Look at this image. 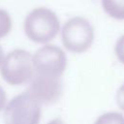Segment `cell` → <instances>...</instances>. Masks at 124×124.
<instances>
[{
	"label": "cell",
	"mask_w": 124,
	"mask_h": 124,
	"mask_svg": "<svg viewBox=\"0 0 124 124\" xmlns=\"http://www.w3.org/2000/svg\"><path fill=\"white\" fill-rule=\"evenodd\" d=\"M67 65L65 52L58 46L46 45L41 47L33 56L35 74L60 78Z\"/></svg>",
	"instance_id": "5"
},
{
	"label": "cell",
	"mask_w": 124,
	"mask_h": 124,
	"mask_svg": "<svg viewBox=\"0 0 124 124\" xmlns=\"http://www.w3.org/2000/svg\"><path fill=\"white\" fill-rule=\"evenodd\" d=\"M41 117V104L28 92L12 99L5 108V120L12 124H36Z\"/></svg>",
	"instance_id": "4"
},
{
	"label": "cell",
	"mask_w": 124,
	"mask_h": 124,
	"mask_svg": "<svg viewBox=\"0 0 124 124\" xmlns=\"http://www.w3.org/2000/svg\"><path fill=\"white\" fill-rule=\"evenodd\" d=\"M60 22L57 16L46 8L33 10L25 18L24 31L33 42L44 44L54 39L59 32Z\"/></svg>",
	"instance_id": "1"
},
{
	"label": "cell",
	"mask_w": 124,
	"mask_h": 124,
	"mask_svg": "<svg viewBox=\"0 0 124 124\" xmlns=\"http://www.w3.org/2000/svg\"><path fill=\"white\" fill-rule=\"evenodd\" d=\"M12 29V20L9 14L0 9V38L9 34Z\"/></svg>",
	"instance_id": "8"
},
{
	"label": "cell",
	"mask_w": 124,
	"mask_h": 124,
	"mask_svg": "<svg viewBox=\"0 0 124 124\" xmlns=\"http://www.w3.org/2000/svg\"><path fill=\"white\" fill-rule=\"evenodd\" d=\"M5 104H6V94L3 88L0 86V111L4 108Z\"/></svg>",
	"instance_id": "11"
},
{
	"label": "cell",
	"mask_w": 124,
	"mask_h": 124,
	"mask_svg": "<svg viewBox=\"0 0 124 124\" xmlns=\"http://www.w3.org/2000/svg\"><path fill=\"white\" fill-rule=\"evenodd\" d=\"M28 93L40 104L49 105L55 103L62 94L60 78L35 74L30 79Z\"/></svg>",
	"instance_id": "6"
},
{
	"label": "cell",
	"mask_w": 124,
	"mask_h": 124,
	"mask_svg": "<svg viewBox=\"0 0 124 124\" xmlns=\"http://www.w3.org/2000/svg\"><path fill=\"white\" fill-rule=\"evenodd\" d=\"M1 76L12 85L28 82L34 76L33 56L26 50L11 51L1 63Z\"/></svg>",
	"instance_id": "2"
},
{
	"label": "cell",
	"mask_w": 124,
	"mask_h": 124,
	"mask_svg": "<svg viewBox=\"0 0 124 124\" xmlns=\"http://www.w3.org/2000/svg\"><path fill=\"white\" fill-rule=\"evenodd\" d=\"M61 38L64 46L73 52L86 51L94 40V30L88 20L80 16L69 19L62 28Z\"/></svg>",
	"instance_id": "3"
},
{
	"label": "cell",
	"mask_w": 124,
	"mask_h": 124,
	"mask_svg": "<svg viewBox=\"0 0 124 124\" xmlns=\"http://www.w3.org/2000/svg\"><path fill=\"white\" fill-rule=\"evenodd\" d=\"M114 51H115V54H116L117 58L119 59V61L124 64V35L122 37H120L119 40L117 41V43L115 45Z\"/></svg>",
	"instance_id": "9"
},
{
	"label": "cell",
	"mask_w": 124,
	"mask_h": 124,
	"mask_svg": "<svg viewBox=\"0 0 124 124\" xmlns=\"http://www.w3.org/2000/svg\"><path fill=\"white\" fill-rule=\"evenodd\" d=\"M116 102L121 109L124 110V84L118 89L116 94Z\"/></svg>",
	"instance_id": "10"
},
{
	"label": "cell",
	"mask_w": 124,
	"mask_h": 124,
	"mask_svg": "<svg viewBox=\"0 0 124 124\" xmlns=\"http://www.w3.org/2000/svg\"><path fill=\"white\" fill-rule=\"evenodd\" d=\"M3 56H4V52H3V49L0 46V64L2 63V60H3Z\"/></svg>",
	"instance_id": "12"
},
{
	"label": "cell",
	"mask_w": 124,
	"mask_h": 124,
	"mask_svg": "<svg viewBox=\"0 0 124 124\" xmlns=\"http://www.w3.org/2000/svg\"><path fill=\"white\" fill-rule=\"evenodd\" d=\"M105 12L116 19H124V0H102Z\"/></svg>",
	"instance_id": "7"
}]
</instances>
